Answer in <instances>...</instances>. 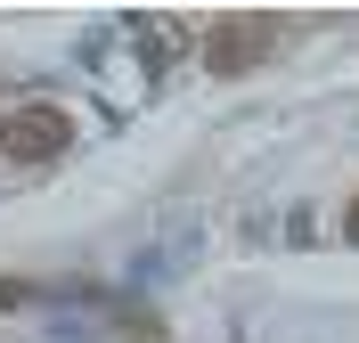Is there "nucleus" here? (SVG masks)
I'll list each match as a JSON object with an SVG mask.
<instances>
[{
    "mask_svg": "<svg viewBox=\"0 0 359 343\" xmlns=\"http://www.w3.org/2000/svg\"><path fill=\"white\" fill-rule=\"evenodd\" d=\"M74 147V114L57 98H17L0 114V156L8 163H57Z\"/></svg>",
    "mask_w": 359,
    "mask_h": 343,
    "instance_id": "nucleus-1",
    "label": "nucleus"
},
{
    "mask_svg": "<svg viewBox=\"0 0 359 343\" xmlns=\"http://www.w3.org/2000/svg\"><path fill=\"white\" fill-rule=\"evenodd\" d=\"M278 33H286L278 17H221L204 33V74H253L278 49Z\"/></svg>",
    "mask_w": 359,
    "mask_h": 343,
    "instance_id": "nucleus-2",
    "label": "nucleus"
},
{
    "mask_svg": "<svg viewBox=\"0 0 359 343\" xmlns=\"http://www.w3.org/2000/svg\"><path fill=\"white\" fill-rule=\"evenodd\" d=\"M17 302H33V286H17V278H0V311H17Z\"/></svg>",
    "mask_w": 359,
    "mask_h": 343,
    "instance_id": "nucleus-3",
    "label": "nucleus"
},
{
    "mask_svg": "<svg viewBox=\"0 0 359 343\" xmlns=\"http://www.w3.org/2000/svg\"><path fill=\"white\" fill-rule=\"evenodd\" d=\"M343 237H351V246H359V196H351V213H343Z\"/></svg>",
    "mask_w": 359,
    "mask_h": 343,
    "instance_id": "nucleus-4",
    "label": "nucleus"
}]
</instances>
